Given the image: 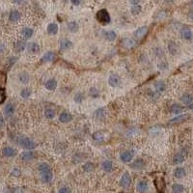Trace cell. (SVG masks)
I'll return each mask as SVG.
<instances>
[{
  "instance_id": "cell-18",
  "label": "cell",
  "mask_w": 193,
  "mask_h": 193,
  "mask_svg": "<svg viewBox=\"0 0 193 193\" xmlns=\"http://www.w3.org/2000/svg\"><path fill=\"white\" fill-rule=\"evenodd\" d=\"M185 159V156L184 153H178L174 156L173 157V162L175 164H181L184 161Z\"/></svg>"
},
{
  "instance_id": "cell-36",
  "label": "cell",
  "mask_w": 193,
  "mask_h": 193,
  "mask_svg": "<svg viewBox=\"0 0 193 193\" xmlns=\"http://www.w3.org/2000/svg\"><path fill=\"white\" fill-rule=\"evenodd\" d=\"M105 116H106V112H105L104 108H99V109L96 111V117L97 119H99V120H103L105 118Z\"/></svg>"
},
{
  "instance_id": "cell-51",
  "label": "cell",
  "mask_w": 193,
  "mask_h": 193,
  "mask_svg": "<svg viewBox=\"0 0 193 193\" xmlns=\"http://www.w3.org/2000/svg\"><path fill=\"white\" fill-rule=\"evenodd\" d=\"M139 2H140V0H129V3L132 5H137Z\"/></svg>"
},
{
  "instance_id": "cell-39",
  "label": "cell",
  "mask_w": 193,
  "mask_h": 193,
  "mask_svg": "<svg viewBox=\"0 0 193 193\" xmlns=\"http://www.w3.org/2000/svg\"><path fill=\"white\" fill-rule=\"evenodd\" d=\"M83 170L85 172H93L95 170V165L93 162H86L83 165Z\"/></svg>"
},
{
  "instance_id": "cell-49",
  "label": "cell",
  "mask_w": 193,
  "mask_h": 193,
  "mask_svg": "<svg viewBox=\"0 0 193 193\" xmlns=\"http://www.w3.org/2000/svg\"><path fill=\"white\" fill-rule=\"evenodd\" d=\"M11 175H12V176H14V177H19V175H20V170L17 169V168H15V169L12 171Z\"/></svg>"
},
{
  "instance_id": "cell-56",
  "label": "cell",
  "mask_w": 193,
  "mask_h": 193,
  "mask_svg": "<svg viewBox=\"0 0 193 193\" xmlns=\"http://www.w3.org/2000/svg\"><path fill=\"white\" fill-rule=\"evenodd\" d=\"M189 108H191V109H192V108H193V103H190V105H189Z\"/></svg>"
},
{
  "instance_id": "cell-46",
  "label": "cell",
  "mask_w": 193,
  "mask_h": 193,
  "mask_svg": "<svg viewBox=\"0 0 193 193\" xmlns=\"http://www.w3.org/2000/svg\"><path fill=\"white\" fill-rule=\"evenodd\" d=\"M17 61V58L16 57H13V58H10L9 60H8V62H7V65H6V67H7V69H10L12 67V65H14V63H15Z\"/></svg>"
},
{
  "instance_id": "cell-21",
  "label": "cell",
  "mask_w": 193,
  "mask_h": 193,
  "mask_svg": "<svg viewBox=\"0 0 193 193\" xmlns=\"http://www.w3.org/2000/svg\"><path fill=\"white\" fill-rule=\"evenodd\" d=\"M168 50H169L171 54H173V55L177 54L179 51V47H178L177 43H175L173 41L169 42V44H168Z\"/></svg>"
},
{
  "instance_id": "cell-33",
  "label": "cell",
  "mask_w": 193,
  "mask_h": 193,
  "mask_svg": "<svg viewBox=\"0 0 193 193\" xmlns=\"http://www.w3.org/2000/svg\"><path fill=\"white\" fill-rule=\"evenodd\" d=\"M4 112H5V115L6 116H12L14 114V112H15V107H14V105L12 103H8L5 106V109H4Z\"/></svg>"
},
{
  "instance_id": "cell-52",
  "label": "cell",
  "mask_w": 193,
  "mask_h": 193,
  "mask_svg": "<svg viewBox=\"0 0 193 193\" xmlns=\"http://www.w3.org/2000/svg\"><path fill=\"white\" fill-rule=\"evenodd\" d=\"M13 192H14V193H22V190L20 188H15V189L13 190Z\"/></svg>"
},
{
  "instance_id": "cell-42",
  "label": "cell",
  "mask_w": 193,
  "mask_h": 193,
  "mask_svg": "<svg viewBox=\"0 0 193 193\" xmlns=\"http://www.w3.org/2000/svg\"><path fill=\"white\" fill-rule=\"evenodd\" d=\"M131 13H132V15H139L140 13H141L142 11V8H141V6L140 5H133L131 7Z\"/></svg>"
},
{
  "instance_id": "cell-1",
  "label": "cell",
  "mask_w": 193,
  "mask_h": 193,
  "mask_svg": "<svg viewBox=\"0 0 193 193\" xmlns=\"http://www.w3.org/2000/svg\"><path fill=\"white\" fill-rule=\"evenodd\" d=\"M17 142H19V144L22 148L26 150H33L36 148V143L32 139L26 137V136H20Z\"/></svg>"
},
{
  "instance_id": "cell-24",
  "label": "cell",
  "mask_w": 193,
  "mask_h": 193,
  "mask_svg": "<svg viewBox=\"0 0 193 193\" xmlns=\"http://www.w3.org/2000/svg\"><path fill=\"white\" fill-rule=\"evenodd\" d=\"M58 32V25L56 23H50L47 25V33L50 35H56Z\"/></svg>"
},
{
  "instance_id": "cell-17",
  "label": "cell",
  "mask_w": 193,
  "mask_h": 193,
  "mask_svg": "<svg viewBox=\"0 0 193 193\" xmlns=\"http://www.w3.org/2000/svg\"><path fill=\"white\" fill-rule=\"evenodd\" d=\"M137 190L140 192V193H144L148 190L149 188V185H148V182L146 181H140L138 184H137Z\"/></svg>"
},
{
  "instance_id": "cell-38",
  "label": "cell",
  "mask_w": 193,
  "mask_h": 193,
  "mask_svg": "<svg viewBox=\"0 0 193 193\" xmlns=\"http://www.w3.org/2000/svg\"><path fill=\"white\" fill-rule=\"evenodd\" d=\"M93 138L95 141H98V142H100L103 141L104 139V134L101 131H98V132H95L93 134Z\"/></svg>"
},
{
  "instance_id": "cell-34",
  "label": "cell",
  "mask_w": 193,
  "mask_h": 193,
  "mask_svg": "<svg viewBox=\"0 0 193 193\" xmlns=\"http://www.w3.org/2000/svg\"><path fill=\"white\" fill-rule=\"evenodd\" d=\"M22 34L23 38L29 39V38L32 37V35H33V29H31V28H28V27H25V28H23V29H22Z\"/></svg>"
},
{
  "instance_id": "cell-16",
  "label": "cell",
  "mask_w": 193,
  "mask_h": 193,
  "mask_svg": "<svg viewBox=\"0 0 193 193\" xmlns=\"http://www.w3.org/2000/svg\"><path fill=\"white\" fill-rule=\"evenodd\" d=\"M55 58V53L52 51H48L47 53H44V56L42 57V62L44 63H47V62H51L53 61Z\"/></svg>"
},
{
  "instance_id": "cell-11",
  "label": "cell",
  "mask_w": 193,
  "mask_h": 193,
  "mask_svg": "<svg viewBox=\"0 0 193 193\" xmlns=\"http://www.w3.org/2000/svg\"><path fill=\"white\" fill-rule=\"evenodd\" d=\"M123 45L126 48H132L136 45V41L131 38H126L123 40Z\"/></svg>"
},
{
  "instance_id": "cell-30",
  "label": "cell",
  "mask_w": 193,
  "mask_h": 193,
  "mask_svg": "<svg viewBox=\"0 0 193 193\" xmlns=\"http://www.w3.org/2000/svg\"><path fill=\"white\" fill-rule=\"evenodd\" d=\"M72 47V43L71 41H69V40H64V41H62L61 42V44H60V48H61V50H70Z\"/></svg>"
},
{
  "instance_id": "cell-35",
  "label": "cell",
  "mask_w": 193,
  "mask_h": 193,
  "mask_svg": "<svg viewBox=\"0 0 193 193\" xmlns=\"http://www.w3.org/2000/svg\"><path fill=\"white\" fill-rule=\"evenodd\" d=\"M19 81L22 82V83L26 84V83H28V81H29L30 76H29V75H28V73H26V72H22V73H19Z\"/></svg>"
},
{
  "instance_id": "cell-27",
  "label": "cell",
  "mask_w": 193,
  "mask_h": 193,
  "mask_svg": "<svg viewBox=\"0 0 193 193\" xmlns=\"http://www.w3.org/2000/svg\"><path fill=\"white\" fill-rule=\"evenodd\" d=\"M101 167H103V171L110 172L113 169V163H112V161L110 160H105L103 162V164H101Z\"/></svg>"
},
{
  "instance_id": "cell-2",
  "label": "cell",
  "mask_w": 193,
  "mask_h": 193,
  "mask_svg": "<svg viewBox=\"0 0 193 193\" xmlns=\"http://www.w3.org/2000/svg\"><path fill=\"white\" fill-rule=\"evenodd\" d=\"M97 19L101 24H108L111 20L109 13L105 9H101L97 13Z\"/></svg>"
},
{
  "instance_id": "cell-7",
  "label": "cell",
  "mask_w": 193,
  "mask_h": 193,
  "mask_svg": "<svg viewBox=\"0 0 193 193\" xmlns=\"http://www.w3.org/2000/svg\"><path fill=\"white\" fill-rule=\"evenodd\" d=\"M189 118L188 114H184L181 116H178V117L172 119V120L169 122V125H177V124H181V123H184V121H187Z\"/></svg>"
},
{
  "instance_id": "cell-50",
  "label": "cell",
  "mask_w": 193,
  "mask_h": 193,
  "mask_svg": "<svg viewBox=\"0 0 193 193\" xmlns=\"http://www.w3.org/2000/svg\"><path fill=\"white\" fill-rule=\"evenodd\" d=\"M71 2H72V5L77 6V5H79L80 3H81V0H71Z\"/></svg>"
},
{
  "instance_id": "cell-20",
  "label": "cell",
  "mask_w": 193,
  "mask_h": 193,
  "mask_svg": "<svg viewBox=\"0 0 193 193\" xmlns=\"http://www.w3.org/2000/svg\"><path fill=\"white\" fill-rule=\"evenodd\" d=\"M72 115L68 113V112H63L59 116V121L61 123H69L72 121Z\"/></svg>"
},
{
  "instance_id": "cell-32",
  "label": "cell",
  "mask_w": 193,
  "mask_h": 193,
  "mask_svg": "<svg viewBox=\"0 0 193 193\" xmlns=\"http://www.w3.org/2000/svg\"><path fill=\"white\" fill-rule=\"evenodd\" d=\"M184 190V185L181 184H175L172 185V192L173 193H182Z\"/></svg>"
},
{
  "instance_id": "cell-54",
  "label": "cell",
  "mask_w": 193,
  "mask_h": 193,
  "mask_svg": "<svg viewBox=\"0 0 193 193\" xmlns=\"http://www.w3.org/2000/svg\"><path fill=\"white\" fill-rule=\"evenodd\" d=\"M3 126H4V119L0 117V127H3Z\"/></svg>"
},
{
  "instance_id": "cell-5",
  "label": "cell",
  "mask_w": 193,
  "mask_h": 193,
  "mask_svg": "<svg viewBox=\"0 0 193 193\" xmlns=\"http://www.w3.org/2000/svg\"><path fill=\"white\" fill-rule=\"evenodd\" d=\"M108 83L111 87H118L121 84V78L118 75H111L108 78Z\"/></svg>"
},
{
  "instance_id": "cell-26",
  "label": "cell",
  "mask_w": 193,
  "mask_h": 193,
  "mask_svg": "<svg viewBox=\"0 0 193 193\" xmlns=\"http://www.w3.org/2000/svg\"><path fill=\"white\" fill-rule=\"evenodd\" d=\"M57 87V81L55 79H50L45 82V88L50 91H53Z\"/></svg>"
},
{
  "instance_id": "cell-29",
  "label": "cell",
  "mask_w": 193,
  "mask_h": 193,
  "mask_svg": "<svg viewBox=\"0 0 193 193\" xmlns=\"http://www.w3.org/2000/svg\"><path fill=\"white\" fill-rule=\"evenodd\" d=\"M182 101L184 104H190L193 101V96L190 94H184L182 96Z\"/></svg>"
},
{
  "instance_id": "cell-41",
  "label": "cell",
  "mask_w": 193,
  "mask_h": 193,
  "mask_svg": "<svg viewBox=\"0 0 193 193\" xmlns=\"http://www.w3.org/2000/svg\"><path fill=\"white\" fill-rule=\"evenodd\" d=\"M44 116L47 119H53L55 117V111L53 109H51V108H47L44 111Z\"/></svg>"
},
{
  "instance_id": "cell-3",
  "label": "cell",
  "mask_w": 193,
  "mask_h": 193,
  "mask_svg": "<svg viewBox=\"0 0 193 193\" xmlns=\"http://www.w3.org/2000/svg\"><path fill=\"white\" fill-rule=\"evenodd\" d=\"M154 185H156V188L159 193H163L165 190V182H164V179L161 177H157L154 180Z\"/></svg>"
},
{
  "instance_id": "cell-9",
  "label": "cell",
  "mask_w": 193,
  "mask_h": 193,
  "mask_svg": "<svg viewBox=\"0 0 193 193\" xmlns=\"http://www.w3.org/2000/svg\"><path fill=\"white\" fill-rule=\"evenodd\" d=\"M2 154H3V156L6 157H13L17 154V150L12 148V147H5V148L2 150Z\"/></svg>"
},
{
  "instance_id": "cell-55",
  "label": "cell",
  "mask_w": 193,
  "mask_h": 193,
  "mask_svg": "<svg viewBox=\"0 0 193 193\" xmlns=\"http://www.w3.org/2000/svg\"><path fill=\"white\" fill-rule=\"evenodd\" d=\"M12 1L14 2V3H16V4H20L23 0H12Z\"/></svg>"
},
{
  "instance_id": "cell-12",
  "label": "cell",
  "mask_w": 193,
  "mask_h": 193,
  "mask_svg": "<svg viewBox=\"0 0 193 193\" xmlns=\"http://www.w3.org/2000/svg\"><path fill=\"white\" fill-rule=\"evenodd\" d=\"M26 48L31 53H38L40 51V45L37 43H28V44L26 45Z\"/></svg>"
},
{
  "instance_id": "cell-31",
  "label": "cell",
  "mask_w": 193,
  "mask_h": 193,
  "mask_svg": "<svg viewBox=\"0 0 193 193\" xmlns=\"http://www.w3.org/2000/svg\"><path fill=\"white\" fill-rule=\"evenodd\" d=\"M104 36L107 41L113 42L116 40V38H117V34H116L114 31H106V32L104 33Z\"/></svg>"
},
{
  "instance_id": "cell-6",
  "label": "cell",
  "mask_w": 193,
  "mask_h": 193,
  "mask_svg": "<svg viewBox=\"0 0 193 193\" xmlns=\"http://www.w3.org/2000/svg\"><path fill=\"white\" fill-rule=\"evenodd\" d=\"M133 154H133L132 151H126V152H123L121 154L120 159H121V160L123 161V162L128 163L133 159Z\"/></svg>"
},
{
  "instance_id": "cell-53",
  "label": "cell",
  "mask_w": 193,
  "mask_h": 193,
  "mask_svg": "<svg viewBox=\"0 0 193 193\" xmlns=\"http://www.w3.org/2000/svg\"><path fill=\"white\" fill-rule=\"evenodd\" d=\"M188 19L190 20H193V11H190L188 14Z\"/></svg>"
},
{
  "instance_id": "cell-13",
  "label": "cell",
  "mask_w": 193,
  "mask_h": 193,
  "mask_svg": "<svg viewBox=\"0 0 193 193\" xmlns=\"http://www.w3.org/2000/svg\"><path fill=\"white\" fill-rule=\"evenodd\" d=\"M52 178H53V175H52V171L50 172H45V173H42L41 174V180L44 184H48L52 181Z\"/></svg>"
},
{
  "instance_id": "cell-48",
  "label": "cell",
  "mask_w": 193,
  "mask_h": 193,
  "mask_svg": "<svg viewBox=\"0 0 193 193\" xmlns=\"http://www.w3.org/2000/svg\"><path fill=\"white\" fill-rule=\"evenodd\" d=\"M58 193H71V189L67 187H61L59 189Z\"/></svg>"
},
{
  "instance_id": "cell-28",
  "label": "cell",
  "mask_w": 193,
  "mask_h": 193,
  "mask_svg": "<svg viewBox=\"0 0 193 193\" xmlns=\"http://www.w3.org/2000/svg\"><path fill=\"white\" fill-rule=\"evenodd\" d=\"M184 108L181 106V105H179V104H173L172 106L170 107V111H171V113H173V114H179V113H182V111H184Z\"/></svg>"
},
{
  "instance_id": "cell-15",
  "label": "cell",
  "mask_w": 193,
  "mask_h": 193,
  "mask_svg": "<svg viewBox=\"0 0 193 193\" xmlns=\"http://www.w3.org/2000/svg\"><path fill=\"white\" fill-rule=\"evenodd\" d=\"M181 35H182V37L184 39V40H190V39L192 38V32H191V30L189 29L188 27H184L181 30Z\"/></svg>"
},
{
  "instance_id": "cell-14",
  "label": "cell",
  "mask_w": 193,
  "mask_h": 193,
  "mask_svg": "<svg viewBox=\"0 0 193 193\" xmlns=\"http://www.w3.org/2000/svg\"><path fill=\"white\" fill-rule=\"evenodd\" d=\"M34 156H35V154L33 152H31V151H26V152H23L22 154H20V159H22V160L24 161H30V160H32L34 159Z\"/></svg>"
},
{
  "instance_id": "cell-47",
  "label": "cell",
  "mask_w": 193,
  "mask_h": 193,
  "mask_svg": "<svg viewBox=\"0 0 193 193\" xmlns=\"http://www.w3.org/2000/svg\"><path fill=\"white\" fill-rule=\"evenodd\" d=\"M82 100H83V95L81 93H77L75 96V101H76V103H80L82 101Z\"/></svg>"
},
{
  "instance_id": "cell-58",
  "label": "cell",
  "mask_w": 193,
  "mask_h": 193,
  "mask_svg": "<svg viewBox=\"0 0 193 193\" xmlns=\"http://www.w3.org/2000/svg\"><path fill=\"white\" fill-rule=\"evenodd\" d=\"M191 4H192V5H193V1H192V3H191Z\"/></svg>"
},
{
  "instance_id": "cell-19",
  "label": "cell",
  "mask_w": 193,
  "mask_h": 193,
  "mask_svg": "<svg viewBox=\"0 0 193 193\" xmlns=\"http://www.w3.org/2000/svg\"><path fill=\"white\" fill-rule=\"evenodd\" d=\"M185 175H187V171H185L184 168H182V167H178L174 171V176L176 177L177 179L184 178Z\"/></svg>"
},
{
  "instance_id": "cell-25",
  "label": "cell",
  "mask_w": 193,
  "mask_h": 193,
  "mask_svg": "<svg viewBox=\"0 0 193 193\" xmlns=\"http://www.w3.org/2000/svg\"><path fill=\"white\" fill-rule=\"evenodd\" d=\"M26 43L23 41H17V43L15 44V50L17 52H20V51H23L26 48Z\"/></svg>"
},
{
  "instance_id": "cell-40",
  "label": "cell",
  "mask_w": 193,
  "mask_h": 193,
  "mask_svg": "<svg viewBox=\"0 0 193 193\" xmlns=\"http://www.w3.org/2000/svg\"><path fill=\"white\" fill-rule=\"evenodd\" d=\"M154 88L157 91V92H163L165 90V83L163 81H159L154 84Z\"/></svg>"
},
{
  "instance_id": "cell-22",
  "label": "cell",
  "mask_w": 193,
  "mask_h": 193,
  "mask_svg": "<svg viewBox=\"0 0 193 193\" xmlns=\"http://www.w3.org/2000/svg\"><path fill=\"white\" fill-rule=\"evenodd\" d=\"M39 171H40V174L42 173H45V172H50L51 171V167L48 163L47 162H42L39 164V167H38Z\"/></svg>"
},
{
  "instance_id": "cell-45",
  "label": "cell",
  "mask_w": 193,
  "mask_h": 193,
  "mask_svg": "<svg viewBox=\"0 0 193 193\" xmlns=\"http://www.w3.org/2000/svg\"><path fill=\"white\" fill-rule=\"evenodd\" d=\"M6 99V93H5V89L1 88L0 89V104L4 103V100Z\"/></svg>"
},
{
  "instance_id": "cell-10",
  "label": "cell",
  "mask_w": 193,
  "mask_h": 193,
  "mask_svg": "<svg viewBox=\"0 0 193 193\" xmlns=\"http://www.w3.org/2000/svg\"><path fill=\"white\" fill-rule=\"evenodd\" d=\"M145 166V162L144 160L141 159H135L133 162L131 164V167L132 169H136V170H141Z\"/></svg>"
},
{
  "instance_id": "cell-37",
  "label": "cell",
  "mask_w": 193,
  "mask_h": 193,
  "mask_svg": "<svg viewBox=\"0 0 193 193\" xmlns=\"http://www.w3.org/2000/svg\"><path fill=\"white\" fill-rule=\"evenodd\" d=\"M68 28L71 32L75 33L78 30V24H77V22H71L68 23Z\"/></svg>"
},
{
  "instance_id": "cell-8",
  "label": "cell",
  "mask_w": 193,
  "mask_h": 193,
  "mask_svg": "<svg viewBox=\"0 0 193 193\" xmlns=\"http://www.w3.org/2000/svg\"><path fill=\"white\" fill-rule=\"evenodd\" d=\"M147 32H148V27H147V26L139 27L138 29L134 32V36H135L136 39L140 40V39H142V38H144L146 36Z\"/></svg>"
},
{
  "instance_id": "cell-44",
  "label": "cell",
  "mask_w": 193,
  "mask_h": 193,
  "mask_svg": "<svg viewBox=\"0 0 193 193\" xmlns=\"http://www.w3.org/2000/svg\"><path fill=\"white\" fill-rule=\"evenodd\" d=\"M31 95V90L30 89H23L22 92H20V96H22L23 99H27V98H29Z\"/></svg>"
},
{
  "instance_id": "cell-43",
  "label": "cell",
  "mask_w": 193,
  "mask_h": 193,
  "mask_svg": "<svg viewBox=\"0 0 193 193\" xmlns=\"http://www.w3.org/2000/svg\"><path fill=\"white\" fill-rule=\"evenodd\" d=\"M90 96L94 98V99H96V98L99 97V95H100V92H99V90H98L97 88H95V87H93V88H91L90 89Z\"/></svg>"
},
{
  "instance_id": "cell-57",
  "label": "cell",
  "mask_w": 193,
  "mask_h": 193,
  "mask_svg": "<svg viewBox=\"0 0 193 193\" xmlns=\"http://www.w3.org/2000/svg\"><path fill=\"white\" fill-rule=\"evenodd\" d=\"M166 1H167V2H172L173 0H166Z\"/></svg>"
},
{
  "instance_id": "cell-23",
  "label": "cell",
  "mask_w": 193,
  "mask_h": 193,
  "mask_svg": "<svg viewBox=\"0 0 193 193\" xmlns=\"http://www.w3.org/2000/svg\"><path fill=\"white\" fill-rule=\"evenodd\" d=\"M9 19L13 22H19V20L20 19V13L19 11H17V10H14V11H12L11 13H10Z\"/></svg>"
},
{
  "instance_id": "cell-59",
  "label": "cell",
  "mask_w": 193,
  "mask_h": 193,
  "mask_svg": "<svg viewBox=\"0 0 193 193\" xmlns=\"http://www.w3.org/2000/svg\"><path fill=\"white\" fill-rule=\"evenodd\" d=\"M122 193H127V192H122Z\"/></svg>"
},
{
  "instance_id": "cell-4",
  "label": "cell",
  "mask_w": 193,
  "mask_h": 193,
  "mask_svg": "<svg viewBox=\"0 0 193 193\" xmlns=\"http://www.w3.org/2000/svg\"><path fill=\"white\" fill-rule=\"evenodd\" d=\"M131 184V175H129L128 172L123 175L122 178H121V181H120V185L122 187H125L127 188L128 187L129 185Z\"/></svg>"
}]
</instances>
